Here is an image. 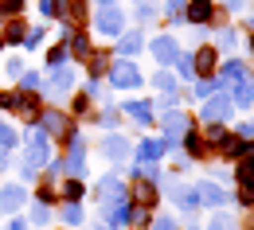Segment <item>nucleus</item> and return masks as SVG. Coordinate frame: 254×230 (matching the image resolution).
Masks as SVG:
<instances>
[{
	"label": "nucleus",
	"instance_id": "obj_14",
	"mask_svg": "<svg viewBox=\"0 0 254 230\" xmlns=\"http://www.w3.org/2000/svg\"><path fill=\"white\" fill-rule=\"evenodd\" d=\"M70 78H74V74H70L66 66H51V82H55V90H70Z\"/></svg>",
	"mask_w": 254,
	"mask_h": 230
},
{
	"label": "nucleus",
	"instance_id": "obj_9",
	"mask_svg": "<svg viewBox=\"0 0 254 230\" xmlns=\"http://www.w3.org/2000/svg\"><path fill=\"white\" fill-rule=\"evenodd\" d=\"M153 55H157L160 63H172V59H176V43H172V39H157V43H153Z\"/></svg>",
	"mask_w": 254,
	"mask_h": 230
},
{
	"label": "nucleus",
	"instance_id": "obj_5",
	"mask_svg": "<svg viewBox=\"0 0 254 230\" xmlns=\"http://www.w3.org/2000/svg\"><path fill=\"white\" fill-rule=\"evenodd\" d=\"M211 16H215L211 0H191V4H188V20H191V24H207Z\"/></svg>",
	"mask_w": 254,
	"mask_h": 230
},
{
	"label": "nucleus",
	"instance_id": "obj_29",
	"mask_svg": "<svg viewBox=\"0 0 254 230\" xmlns=\"http://www.w3.org/2000/svg\"><path fill=\"white\" fill-rule=\"evenodd\" d=\"M137 47H141V39H137V35H126V43H122V51H126V55H133Z\"/></svg>",
	"mask_w": 254,
	"mask_h": 230
},
{
	"label": "nucleus",
	"instance_id": "obj_3",
	"mask_svg": "<svg viewBox=\"0 0 254 230\" xmlns=\"http://www.w3.org/2000/svg\"><path fill=\"white\" fill-rule=\"evenodd\" d=\"M43 160H47V137L39 133L32 144H28V160H24V172H35V168L43 164Z\"/></svg>",
	"mask_w": 254,
	"mask_h": 230
},
{
	"label": "nucleus",
	"instance_id": "obj_11",
	"mask_svg": "<svg viewBox=\"0 0 254 230\" xmlns=\"http://www.w3.org/2000/svg\"><path fill=\"white\" fill-rule=\"evenodd\" d=\"M137 203H141V211L157 203V191H153V184H149V180H141V184H137Z\"/></svg>",
	"mask_w": 254,
	"mask_h": 230
},
{
	"label": "nucleus",
	"instance_id": "obj_7",
	"mask_svg": "<svg viewBox=\"0 0 254 230\" xmlns=\"http://www.w3.org/2000/svg\"><path fill=\"white\" fill-rule=\"evenodd\" d=\"M98 28H102V32H110V35H118V32H122V12L106 8V12L98 16Z\"/></svg>",
	"mask_w": 254,
	"mask_h": 230
},
{
	"label": "nucleus",
	"instance_id": "obj_13",
	"mask_svg": "<svg viewBox=\"0 0 254 230\" xmlns=\"http://www.w3.org/2000/svg\"><path fill=\"white\" fill-rule=\"evenodd\" d=\"M126 113H133V121H149V117H153V105H145V101H126Z\"/></svg>",
	"mask_w": 254,
	"mask_h": 230
},
{
	"label": "nucleus",
	"instance_id": "obj_21",
	"mask_svg": "<svg viewBox=\"0 0 254 230\" xmlns=\"http://www.w3.org/2000/svg\"><path fill=\"white\" fill-rule=\"evenodd\" d=\"M70 47H74V59H86V55H90V43H86V35H74V39H70Z\"/></svg>",
	"mask_w": 254,
	"mask_h": 230
},
{
	"label": "nucleus",
	"instance_id": "obj_34",
	"mask_svg": "<svg viewBox=\"0 0 254 230\" xmlns=\"http://www.w3.org/2000/svg\"><path fill=\"white\" fill-rule=\"evenodd\" d=\"M0 168H4V148H0Z\"/></svg>",
	"mask_w": 254,
	"mask_h": 230
},
{
	"label": "nucleus",
	"instance_id": "obj_2",
	"mask_svg": "<svg viewBox=\"0 0 254 230\" xmlns=\"http://www.w3.org/2000/svg\"><path fill=\"white\" fill-rule=\"evenodd\" d=\"M12 109H16V113H20L24 121H39V98H35L32 90H28V94L20 90V94H16V105H12Z\"/></svg>",
	"mask_w": 254,
	"mask_h": 230
},
{
	"label": "nucleus",
	"instance_id": "obj_22",
	"mask_svg": "<svg viewBox=\"0 0 254 230\" xmlns=\"http://www.w3.org/2000/svg\"><path fill=\"white\" fill-rule=\"evenodd\" d=\"M24 8V0H0V16H16Z\"/></svg>",
	"mask_w": 254,
	"mask_h": 230
},
{
	"label": "nucleus",
	"instance_id": "obj_35",
	"mask_svg": "<svg viewBox=\"0 0 254 230\" xmlns=\"http://www.w3.org/2000/svg\"><path fill=\"white\" fill-rule=\"evenodd\" d=\"M251 51H254V35H251Z\"/></svg>",
	"mask_w": 254,
	"mask_h": 230
},
{
	"label": "nucleus",
	"instance_id": "obj_17",
	"mask_svg": "<svg viewBox=\"0 0 254 230\" xmlns=\"http://www.w3.org/2000/svg\"><path fill=\"white\" fill-rule=\"evenodd\" d=\"M235 101H239V105H251V101H254V90L247 86V78L235 82Z\"/></svg>",
	"mask_w": 254,
	"mask_h": 230
},
{
	"label": "nucleus",
	"instance_id": "obj_25",
	"mask_svg": "<svg viewBox=\"0 0 254 230\" xmlns=\"http://www.w3.org/2000/svg\"><path fill=\"white\" fill-rule=\"evenodd\" d=\"M4 39H8V43H24V28H20V24H12V28L4 32Z\"/></svg>",
	"mask_w": 254,
	"mask_h": 230
},
{
	"label": "nucleus",
	"instance_id": "obj_8",
	"mask_svg": "<svg viewBox=\"0 0 254 230\" xmlns=\"http://www.w3.org/2000/svg\"><path fill=\"white\" fill-rule=\"evenodd\" d=\"M47 133H55V137H70V121H66L63 113H47Z\"/></svg>",
	"mask_w": 254,
	"mask_h": 230
},
{
	"label": "nucleus",
	"instance_id": "obj_27",
	"mask_svg": "<svg viewBox=\"0 0 254 230\" xmlns=\"http://www.w3.org/2000/svg\"><path fill=\"white\" fill-rule=\"evenodd\" d=\"M211 230H235V219L219 215V219H211Z\"/></svg>",
	"mask_w": 254,
	"mask_h": 230
},
{
	"label": "nucleus",
	"instance_id": "obj_4",
	"mask_svg": "<svg viewBox=\"0 0 254 230\" xmlns=\"http://www.w3.org/2000/svg\"><path fill=\"white\" fill-rule=\"evenodd\" d=\"M223 117H231V98H211L203 105V121H207V125H215Z\"/></svg>",
	"mask_w": 254,
	"mask_h": 230
},
{
	"label": "nucleus",
	"instance_id": "obj_30",
	"mask_svg": "<svg viewBox=\"0 0 254 230\" xmlns=\"http://www.w3.org/2000/svg\"><path fill=\"white\" fill-rule=\"evenodd\" d=\"M239 199H243V203H254V184H243V187H239Z\"/></svg>",
	"mask_w": 254,
	"mask_h": 230
},
{
	"label": "nucleus",
	"instance_id": "obj_26",
	"mask_svg": "<svg viewBox=\"0 0 254 230\" xmlns=\"http://www.w3.org/2000/svg\"><path fill=\"white\" fill-rule=\"evenodd\" d=\"M63 59H66L63 47H51V51H47V63H51V66H63Z\"/></svg>",
	"mask_w": 254,
	"mask_h": 230
},
{
	"label": "nucleus",
	"instance_id": "obj_1",
	"mask_svg": "<svg viewBox=\"0 0 254 230\" xmlns=\"http://www.w3.org/2000/svg\"><path fill=\"white\" fill-rule=\"evenodd\" d=\"M110 78H114V86H141V74H137V66L133 63H114L110 66Z\"/></svg>",
	"mask_w": 254,
	"mask_h": 230
},
{
	"label": "nucleus",
	"instance_id": "obj_12",
	"mask_svg": "<svg viewBox=\"0 0 254 230\" xmlns=\"http://www.w3.org/2000/svg\"><path fill=\"white\" fill-rule=\"evenodd\" d=\"M0 203H4L8 211H16V207L24 203V187H16V184H12V187H4V195H0Z\"/></svg>",
	"mask_w": 254,
	"mask_h": 230
},
{
	"label": "nucleus",
	"instance_id": "obj_16",
	"mask_svg": "<svg viewBox=\"0 0 254 230\" xmlns=\"http://www.w3.org/2000/svg\"><path fill=\"white\" fill-rule=\"evenodd\" d=\"M106 211H110V215H106V219H110V223H114V227H122V223H129V207H126V203H118V207H114V203H110V207H106Z\"/></svg>",
	"mask_w": 254,
	"mask_h": 230
},
{
	"label": "nucleus",
	"instance_id": "obj_20",
	"mask_svg": "<svg viewBox=\"0 0 254 230\" xmlns=\"http://www.w3.org/2000/svg\"><path fill=\"white\" fill-rule=\"evenodd\" d=\"M199 195L207 199V203H211V207H219L223 199H227V195H223V191H219V187H211V184H203V187H199Z\"/></svg>",
	"mask_w": 254,
	"mask_h": 230
},
{
	"label": "nucleus",
	"instance_id": "obj_28",
	"mask_svg": "<svg viewBox=\"0 0 254 230\" xmlns=\"http://www.w3.org/2000/svg\"><path fill=\"white\" fill-rule=\"evenodd\" d=\"M63 219H66V223H82V211H78V207L70 203V207H66V211H63Z\"/></svg>",
	"mask_w": 254,
	"mask_h": 230
},
{
	"label": "nucleus",
	"instance_id": "obj_31",
	"mask_svg": "<svg viewBox=\"0 0 254 230\" xmlns=\"http://www.w3.org/2000/svg\"><path fill=\"white\" fill-rule=\"evenodd\" d=\"M82 195V184H78V180H70V184H66V199H78Z\"/></svg>",
	"mask_w": 254,
	"mask_h": 230
},
{
	"label": "nucleus",
	"instance_id": "obj_19",
	"mask_svg": "<svg viewBox=\"0 0 254 230\" xmlns=\"http://www.w3.org/2000/svg\"><path fill=\"white\" fill-rule=\"evenodd\" d=\"M160 152H164V140H145V144H141V156H145V160H157Z\"/></svg>",
	"mask_w": 254,
	"mask_h": 230
},
{
	"label": "nucleus",
	"instance_id": "obj_6",
	"mask_svg": "<svg viewBox=\"0 0 254 230\" xmlns=\"http://www.w3.org/2000/svg\"><path fill=\"white\" fill-rule=\"evenodd\" d=\"M191 70H199L203 78H211V74H215V51H211V47H203V51L195 55V63H191Z\"/></svg>",
	"mask_w": 254,
	"mask_h": 230
},
{
	"label": "nucleus",
	"instance_id": "obj_18",
	"mask_svg": "<svg viewBox=\"0 0 254 230\" xmlns=\"http://www.w3.org/2000/svg\"><path fill=\"white\" fill-rule=\"evenodd\" d=\"M66 12H70L74 24H86V4L82 0H66Z\"/></svg>",
	"mask_w": 254,
	"mask_h": 230
},
{
	"label": "nucleus",
	"instance_id": "obj_15",
	"mask_svg": "<svg viewBox=\"0 0 254 230\" xmlns=\"http://www.w3.org/2000/svg\"><path fill=\"white\" fill-rule=\"evenodd\" d=\"M126 152H129V144L122 140V137H110V140H106V156H114V160H122Z\"/></svg>",
	"mask_w": 254,
	"mask_h": 230
},
{
	"label": "nucleus",
	"instance_id": "obj_10",
	"mask_svg": "<svg viewBox=\"0 0 254 230\" xmlns=\"http://www.w3.org/2000/svg\"><path fill=\"white\" fill-rule=\"evenodd\" d=\"M184 129H188V117H184V113H168V117H164V133H168V137H180Z\"/></svg>",
	"mask_w": 254,
	"mask_h": 230
},
{
	"label": "nucleus",
	"instance_id": "obj_33",
	"mask_svg": "<svg viewBox=\"0 0 254 230\" xmlns=\"http://www.w3.org/2000/svg\"><path fill=\"white\" fill-rule=\"evenodd\" d=\"M157 230H176V227H172V219H160V223H157Z\"/></svg>",
	"mask_w": 254,
	"mask_h": 230
},
{
	"label": "nucleus",
	"instance_id": "obj_23",
	"mask_svg": "<svg viewBox=\"0 0 254 230\" xmlns=\"http://www.w3.org/2000/svg\"><path fill=\"white\" fill-rule=\"evenodd\" d=\"M227 78H231V82H243V78H247V66H243V63H231V66H227Z\"/></svg>",
	"mask_w": 254,
	"mask_h": 230
},
{
	"label": "nucleus",
	"instance_id": "obj_32",
	"mask_svg": "<svg viewBox=\"0 0 254 230\" xmlns=\"http://www.w3.org/2000/svg\"><path fill=\"white\" fill-rule=\"evenodd\" d=\"M0 144H16V133H12V129H4V125H0Z\"/></svg>",
	"mask_w": 254,
	"mask_h": 230
},
{
	"label": "nucleus",
	"instance_id": "obj_24",
	"mask_svg": "<svg viewBox=\"0 0 254 230\" xmlns=\"http://www.w3.org/2000/svg\"><path fill=\"white\" fill-rule=\"evenodd\" d=\"M188 152H191V156H203V152H207V148H203V137L191 133V137H188Z\"/></svg>",
	"mask_w": 254,
	"mask_h": 230
}]
</instances>
